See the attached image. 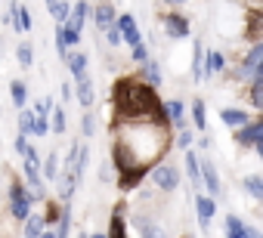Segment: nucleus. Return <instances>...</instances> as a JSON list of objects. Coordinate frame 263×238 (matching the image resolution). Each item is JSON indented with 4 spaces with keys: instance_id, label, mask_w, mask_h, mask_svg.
Returning a JSON list of instances; mask_svg holds the SVG:
<instances>
[{
    "instance_id": "2eb2a0df",
    "label": "nucleus",
    "mask_w": 263,
    "mask_h": 238,
    "mask_svg": "<svg viewBox=\"0 0 263 238\" xmlns=\"http://www.w3.org/2000/svg\"><path fill=\"white\" fill-rule=\"evenodd\" d=\"M93 16H96V28H102V31H108L115 25V7L111 4H99L93 10Z\"/></svg>"
},
{
    "instance_id": "f03ea898",
    "label": "nucleus",
    "mask_w": 263,
    "mask_h": 238,
    "mask_svg": "<svg viewBox=\"0 0 263 238\" xmlns=\"http://www.w3.org/2000/svg\"><path fill=\"white\" fill-rule=\"evenodd\" d=\"M25 176H28V198L31 201H37V198H44L47 192H44V183H41V158H37V152H31V155H25Z\"/></svg>"
},
{
    "instance_id": "aec40b11",
    "label": "nucleus",
    "mask_w": 263,
    "mask_h": 238,
    "mask_svg": "<svg viewBox=\"0 0 263 238\" xmlns=\"http://www.w3.org/2000/svg\"><path fill=\"white\" fill-rule=\"evenodd\" d=\"M223 65H226V62H223L220 53H208L204 62H201V74H204V77H208V74H217V71H223Z\"/></svg>"
},
{
    "instance_id": "4c0bfd02",
    "label": "nucleus",
    "mask_w": 263,
    "mask_h": 238,
    "mask_svg": "<svg viewBox=\"0 0 263 238\" xmlns=\"http://www.w3.org/2000/svg\"><path fill=\"white\" fill-rule=\"evenodd\" d=\"M16 149H19L22 155H31V152H34V149H31V143H28V136H19V140H16Z\"/></svg>"
},
{
    "instance_id": "0eeeda50",
    "label": "nucleus",
    "mask_w": 263,
    "mask_h": 238,
    "mask_svg": "<svg viewBox=\"0 0 263 238\" xmlns=\"http://www.w3.org/2000/svg\"><path fill=\"white\" fill-rule=\"evenodd\" d=\"M260 62H263V44H254L251 47V53H248V59H245V65H241V71H238V77H254L257 71H260Z\"/></svg>"
},
{
    "instance_id": "5701e85b",
    "label": "nucleus",
    "mask_w": 263,
    "mask_h": 238,
    "mask_svg": "<svg viewBox=\"0 0 263 238\" xmlns=\"http://www.w3.org/2000/svg\"><path fill=\"white\" fill-rule=\"evenodd\" d=\"M74 186H78V180H74L71 173L59 176V195H62V201H65V204L71 201V195H74Z\"/></svg>"
},
{
    "instance_id": "79ce46f5",
    "label": "nucleus",
    "mask_w": 263,
    "mask_h": 238,
    "mask_svg": "<svg viewBox=\"0 0 263 238\" xmlns=\"http://www.w3.org/2000/svg\"><path fill=\"white\" fill-rule=\"evenodd\" d=\"M245 238H263V235H260L257 229H248V232H245Z\"/></svg>"
},
{
    "instance_id": "ddd939ff",
    "label": "nucleus",
    "mask_w": 263,
    "mask_h": 238,
    "mask_svg": "<svg viewBox=\"0 0 263 238\" xmlns=\"http://www.w3.org/2000/svg\"><path fill=\"white\" fill-rule=\"evenodd\" d=\"M220 117H223V124H229V127H245V124H251V117H248V111H241V108H223L220 111Z\"/></svg>"
},
{
    "instance_id": "423d86ee",
    "label": "nucleus",
    "mask_w": 263,
    "mask_h": 238,
    "mask_svg": "<svg viewBox=\"0 0 263 238\" xmlns=\"http://www.w3.org/2000/svg\"><path fill=\"white\" fill-rule=\"evenodd\" d=\"M87 13H90V4H71V13H68V19H65L62 28L81 34V28H84V22H87Z\"/></svg>"
},
{
    "instance_id": "c85d7f7f",
    "label": "nucleus",
    "mask_w": 263,
    "mask_h": 238,
    "mask_svg": "<svg viewBox=\"0 0 263 238\" xmlns=\"http://www.w3.org/2000/svg\"><path fill=\"white\" fill-rule=\"evenodd\" d=\"M105 238H127V229H124V216H121V213L111 216V232H108Z\"/></svg>"
},
{
    "instance_id": "58836bf2",
    "label": "nucleus",
    "mask_w": 263,
    "mask_h": 238,
    "mask_svg": "<svg viewBox=\"0 0 263 238\" xmlns=\"http://www.w3.org/2000/svg\"><path fill=\"white\" fill-rule=\"evenodd\" d=\"M81 133H84V136H90V133H93V117H90V114H84V117H81Z\"/></svg>"
},
{
    "instance_id": "c756f323",
    "label": "nucleus",
    "mask_w": 263,
    "mask_h": 238,
    "mask_svg": "<svg viewBox=\"0 0 263 238\" xmlns=\"http://www.w3.org/2000/svg\"><path fill=\"white\" fill-rule=\"evenodd\" d=\"M50 121H53V124H50V130L65 133V111H62V108H53V111H50Z\"/></svg>"
},
{
    "instance_id": "f8f14e48",
    "label": "nucleus",
    "mask_w": 263,
    "mask_h": 238,
    "mask_svg": "<svg viewBox=\"0 0 263 238\" xmlns=\"http://www.w3.org/2000/svg\"><path fill=\"white\" fill-rule=\"evenodd\" d=\"M78 41H81V34H74V31H68V28H56V47H59V56L65 59L68 56V47H78Z\"/></svg>"
},
{
    "instance_id": "9d476101",
    "label": "nucleus",
    "mask_w": 263,
    "mask_h": 238,
    "mask_svg": "<svg viewBox=\"0 0 263 238\" xmlns=\"http://www.w3.org/2000/svg\"><path fill=\"white\" fill-rule=\"evenodd\" d=\"M195 207H198V223H201V229H208V226H211V220H214V213H217V201H214V198H208V195H198Z\"/></svg>"
},
{
    "instance_id": "cd10ccee",
    "label": "nucleus",
    "mask_w": 263,
    "mask_h": 238,
    "mask_svg": "<svg viewBox=\"0 0 263 238\" xmlns=\"http://www.w3.org/2000/svg\"><path fill=\"white\" fill-rule=\"evenodd\" d=\"M10 96H13V102L22 108V105H25V99H28V90H25V84H22V81H13V87H10Z\"/></svg>"
},
{
    "instance_id": "c03bdc74",
    "label": "nucleus",
    "mask_w": 263,
    "mask_h": 238,
    "mask_svg": "<svg viewBox=\"0 0 263 238\" xmlns=\"http://www.w3.org/2000/svg\"><path fill=\"white\" fill-rule=\"evenodd\" d=\"M93 238H105V235H93Z\"/></svg>"
},
{
    "instance_id": "6e6552de",
    "label": "nucleus",
    "mask_w": 263,
    "mask_h": 238,
    "mask_svg": "<svg viewBox=\"0 0 263 238\" xmlns=\"http://www.w3.org/2000/svg\"><path fill=\"white\" fill-rule=\"evenodd\" d=\"M198 180H204L208 192H211V195H214V201H217V195H220V176H217V167H214L211 161L198 164Z\"/></svg>"
},
{
    "instance_id": "7ed1b4c3",
    "label": "nucleus",
    "mask_w": 263,
    "mask_h": 238,
    "mask_svg": "<svg viewBox=\"0 0 263 238\" xmlns=\"http://www.w3.org/2000/svg\"><path fill=\"white\" fill-rule=\"evenodd\" d=\"M10 207H13V216H16V220H28V213H31V198H28V192H25L22 183H13V189H10Z\"/></svg>"
},
{
    "instance_id": "a878e982",
    "label": "nucleus",
    "mask_w": 263,
    "mask_h": 238,
    "mask_svg": "<svg viewBox=\"0 0 263 238\" xmlns=\"http://www.w3.org/2000/svg\"><path fill=\"white\" fill-rule=\"evenodd\" d=\"M192 121H195V127H198V130H204V127H208V114H204V102H201V99H195V102H192Z\"/></svg>"
},
{
    "instance_id": "c9c22d12",
    "label": "nucleus",
    "mask_w": 263,
    "mask_h": 238,
    "mask_svg": "<svg viewBox=\"0 0 263 238\" xmlns=\"http://www.w3.org/2000/svg\"><path fill=\"white\" fill-rule=\"evenodd\" d=\"M201 62H204V53H201V47L195 44V81L204 77V74H201Z\"/></svg>"
},
{
    "instance_id": "f3484780",
    "label": "nucleus",
    "mask_w": 263,
    "mask_h": 238,
    "mask_svg": "<svg viewBox=\"0 0 263 238\" xmlns=\"http://www.w3.org/2000/svg\"><path fill=\"white\" fill-rule=\"evenodd\" d=\"M65 62H68V68H71V74H74L78 81L87 77V56H84V53H68Z\"/></svg>"
},
{
    "instance_id": "bb28decb",
    "label": "nucleus",
    "mask_w": 263,
    "mask_h": 238,
    "mask_svg": "<svg viewBox=\"0 0 263 238\" xmlns=\"http://www.w3.org/2000/svg\"><path fill=\"white\" fill-rule=\"evenodd\" d=\"M47 10H50V16H53V19L65 22V19H68V13H71V4H59V0H53V4H47Z\"/></svg>"
},
{
    "instance_id": "4be33fe9",
    "label": "nucleus",
    "mask_w": 263,
    "mask_h": 238,
    "mask_svg": "<svg viewBox=\"0 0 263 238\" xmlns=\"http://www.w3.org/2000/svg\"><path fill=\"white\" fill-rule=\"evenodd\" d=\"M143 176H146V167H134V170L121 173V189H134V186H137Z\"/></svg>"
},
{
    "instance_id": "39448f33",
    "label": "nucleus",
    "mask_w": 263,
    "mask_h": 238,
    "mask_svg": "<svg viewBox=\"0 0 263 238\" xmlns=\"http://www.w3.org/2000/svg\"><path fill=\"white\" fill-rule=\"evenodd\" d=\"M115 25H118V31H121V41H127L130 47H140V44H143V37H140V28H137L134 16H121Z\"/></svg>"
},
{
    "instance_id": "2f4dec72",
    "label": "nucleus",
    "mask_w": 263,
    "mask_h": 238,
    "mask_svg": "<svg viewBox=\"0 0 263 238\" xmlns=\"http://www.w3.org/2000/svg\"><path fill=\"white\" fill-rule=\"evenodd\" d=\"M245 189H248L254 198H263V180H260V176H248V180H245Z\"/></svg>"
},
{
    "instance_id": "412c9836",
    "label": "nucleus",
    "mask_w": 263,
    "mask_h": 238,
    "mask_svg": "<svg viewBox=\"0 0 263 238\" xmlns=\"http://www.w3.org/2000/svg\"><path fill=\"white\" fill-rule=\"evenodd\" d=\"M78 102H81L84 108L93 105V84H90V77H81V81H78Z\"/></svg>"
},
{
    "instance_id": "dca6fc26",
    "label": "nucleus",
    "mask_w": 263,
    "mask_h": 238,
    "mask_svg": "<svg viewBox=\"0 0 263 238\" xmlns=\"http://www.w3.org/2000/svg\"><path fill=\"white\" fill-rule=\"evenodd\" d=\"M10 16H13L16 31H28V28H31V16H28L25 4H13V7H10Z\"/></svg>"
},
{
    "instance_id": "6ab92c4d",
    "label": "nucleus",
    "mask_w": 263,
    "mask_h": 238,
    "mask_svg": "<svg viewBox=\"0 0 263 238\" xmlns=\"http://www.w3.org/2000/svg\"><path fill=\"white\" fill-rule=\"evenodd\" d=\"M41 232H47L44 216L41 213H28V220H25V238H37Z\"/></svg>"
},
{
    "instance_id": "1a4fd4ad",
    "label": "nucleus",
    "mask_w": 263,
    "mask_h": 238,
    "mask_svg": "<svg viewBox=\"0 0 263 238\" xmlns=\"http://www.w3.org/2000/svg\"><path fill=\"white\" fill-rule=\"evenodd\" d=\"M260 136H263V124L260 121H251V124H245L241 130H238V146H257L260 143Z\"/></svg>"
},
{
    "instance_id": "37998d69",
    "label": "nucleus",
    "mask_w": 263,
    "mask_h": 238,
    "mask_svg": "<svg viewBox=\"0 0 263 238\" xmlns=\"http://www.w3.org/2000/svg\"><path fill=\"white\" fill-rule=\"evenodd\" d=\"M37 238H56V232H41Z\"/></svg>"
},
{
    "instance_id": "20e7f679",
    "label": "nucleus",
    "mask_w": 263,
    "mask_h": 238,
    "mask_svg": "<svg viewBox=\"0 0 263 238\" xmlns=\"http://www.w3.org/2000/svg\"><path fill=\"white\" fill-rule=\"evenodd\" d=\"M152 180H155L158 189L174 192V189L180 186V170H177L174 164H158V167H152Z\"/></svg>"
},
{
    "instance_id": "7c9ffc66",
    "label": "nucleus",
    "mask_w": 263,
    "mask_h": 238,
    "mask_svg": "<svg viewBox=\"0 0 263 238\" xmlns=\"http://www.w3.org/2000/svg\"><path fill=\"white\" fill-rule=\"evenodd\" d=\"M44 173H47V180H59V155H50V158H47Z\"/></svg>"
},
{
    "instance_id": "b1692460",
    "label": "nucleus",
    "mask_w": 263,
    "mask_h": 238,
    "mask_svg": "<svg viewBox=\"0 0 263 238\" xmlns=\"http://www.w3.org/2000/svg\"><path fill=\"white\" fill-rule=\"evenodd\" d=\"M143 77H146V87H158V84H161L158 65H155V62H146V65H143Z\"/></svg>"
},
{
    "instance_id": "9b49d317",
    "label": "nucleus",
    "mask_w": 263,
    "mask_h": 238,
    "mask_svg": "<svg viewBox=\"0 0 263 238\" xmlns=\"http://www.w3.org/2000/svg\"><path fill=\"white\" fill-rule=\"evenodd\" d=\"M164 31H167L171 37H186V34H189V19L171 13V16H164Z\"/></svg>"
},
{
    "instance_id": "473e14b6",
    "label": "nucleus",
    "mask_w": 263,
    "mask_h": 238,
    "mask_svg": "<svg viewBox=\"0 0 263 238\" xmlns=\"http://www.w3.org/2000/svg\"><path fill=\"white\" fill-rule=\"evenodd\" d=\"M16 53H19V62H22L25 68L34 62V50H31V44H19V50H16Z\"/></svg>"
},
{
    "instance_id": "f704fd0d",
    "label": "nucleus",
    "mask_w": 263,
    "mask_h": 238,
    "mask_svg": "<svg viewBox=\"0 0 263 238\" xmlns=\"http://www.w3.org/2000/svg\"><path fill=\"white\" fill-rule=\"evenodd\" d=\"M31 124H34V114H31V111H22V114H19V130H22V136L31 133Z\"/></svg>"
},
{
    "instance_id": "a19ab883",
    "label": "nucleus",
    "mask_w": 263,
    "mask_h": 238,
    "mask_svg": "<svg viewBox=\"0 0 263 238\" xmlns=\"http://www.w3.org/2000/svg\"><path fill=\"white\" fill-rule=\"evenodd\" d=\"M189 146H192V133H189V130H180V149L189 152Z\"/></svg>"
},
{
    "instance_id": "e433bc0d",
    "label": "nucleus",
    "mask_w": 263,
    "mask_h": 238,
    "mask_svg": "<svg viewBox=\"0 0 263 238\" xmlns=\"http://www.w3.org/2000/svg\"><path fill=\"white\" fill-rule=\"evenodd\" d=\"M134 59H137L140 65H146V62H149V53H146V47H143V44H140V47H134Z\"/></svg>"
},
{
    "instance_id": "72a5a7b5",
    "label": "nucleus",
    "mask_w": 263,
    "mask_h": 238,
    "mask_svg": "<svg viewBox=\"0 0 263 238\" xmlns=\"http://www.w3.org/2000/svg\"><path fill=\"white\" fill-rule=\"evenodd\" d=\"M198 164H201V161L195 158V152H186V170H189V176H192L195 183H198Z\"/></svg>"
},
{
    "instance_id": "ea45409f",
    "label": "nucleus",
    "mask_w": 263,
    "mask_h": 238,
    "mask_svg": "<svg viewBox=\"0 0 263 238\" xmlns=\"http://www.w3.org/2000/svg\"><path fill=\"white\" fill-rule=\"evenodd\" d=\"M105 34H108V44H111V47H118V44H121V31H118V25H111Z\"/></svg>"
},
{
    "instance_id": "f257e3e1",
    "label": "nucleus",
    "mask_w": 263,
    "mask_h": 238,
    "mask_svg": "<svg viewBox=\"0 0 263 238\" xmlns=\"http://www.w3.org/2000/svg\"><path fill=\"white\" fill-rule=\"evenodd\" d=\"M115 105L124 117H134V121H140V117H149L152 124H164V108L155 96L152 87L140 84V81H118L115 87Z\"/></svg>"
},
{
    "instance_id": "393cba45",
    "label": "nucleus",
    "mask_w": 263,
    "mask_h": 238,
    "mask_svg": "<svg viewBox=\"0 0 263 238\" xmlns=\"http://www.w3.org/2000/svg\"><path fill=\"white\" fill-rule=\"evenodd\" d=\"M226 232H229V238H245L248 226H245L238 216H226Z\"/></svg>"
},
{
    "instance_id": "a18cd8bd",
    "label": "nucleus",
    "mask_w": 263,
    "mask_h": 238,
    "mask_svg": "<svg viewBox=\"0 0 263 238\" xmlns=\"http://www.w3.org/2000/svg\"><path fill=\"white\" fill-rule=\"evenodd\" d=\"M84 238H87V235H84Z\"/></svg>"
},
{
    "instance_id": "4468645a",
    "label": "nucleus",
    "mask_w": 263,
    "mask_h": 238,
    "mask_svg": "<svg viewBox=\"0 0 263 238\" xmlns=\"http://www.w3.org/2000/svg\"><path fill=\"white\" fill-rule=\"evenodd\" d=\"M161 108H164V117L167 121H174V127H186V114H183V102H161Z\"/></svg>"
},
{
    "instance_id": "a211bd4d",
    "label": "nucleus",
    "mask_w": 263,
    "mask_h": 238,
    "mask_svg": "<svg viewBox=\"0 0 263 238\" xmlns=\"http://www.w3.org/2000/svg\"><path fill=\"white\" fill-rule=\"evenodd\" d=\"M137 226H140V235H143V238H164V229H161L155 220H149V216H140Z\"/></svg>"
}]
</instances>
